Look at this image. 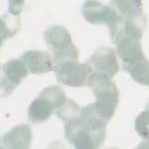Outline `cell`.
I'll return each instance as SVG.
<instances>
[{
	"mask_svg": "<svg viewBox=\"0 0 149 149\" xmlns=\"http://www.w3.org/2000/svg\"><path fill=\"white\" fill-rule=\"evenodd\" d=\"M107 124L91 103L81 109L80 116L66 122L65 136L78 149H97L104 142Z\"/></svg>",
	"mask_w": 149,
	"mask_h": 149,
	"instance_id": "1",
	"label": "cell"
},
{
	"mask_svg": "<svg viewBox=\"0 0 149 149\" xmlns=\"http://www.w3.org/2000/svg\"><path fill=\"white\" fill-rule=\"evenodd\" d=\"M86 85L95 97L93 104L97 113L107 122L113 116L118 104L119 92L111 78L100 73H91Z\"/></svg>",
	"mask_w": 149,
	"mask_h": 149,
	"instance_id": "2",
	"label": "cell"
},
{
	"mask_svg": "<svg viewBox=\"0 0 149 149\" xmlns=\"http://www.w3.org/2000/svg\"><path fill=\"white\" fill-rule=\"evenodd\" d=\"M66 93L59 86L44 88L28 107V119L38 124L47 121L53 112L66 102Z\"/></svg>",
	"mask_w": 149,
	"mask_h": 149,
	"instance_id": "3",
	"label": "cell"
},
{
	"mask_svg": "<svg viewBox=\"0 0 149 149\" xmlns=\"http://www.w3.org/2000/svg\"><path fill=\"white\" fill-rule=\"evenodd\" d=\"M44 39L55 64L64 60H78L79 50L73 43L70 32L63 26H50L45 31Z\"/></svg>",
	"mask_w": 149,
	"mask_h": 149,
	"instance_id": "4",
	"label": "cell"
},
{
	"mask_svg": "<svg viewBox=\"0 0 149 149\" xmlns=\"http://www.w3.org/2000/svg\"><path fill=\"white\" fill-rule=\"evenodd\" d=\"M146 25L147 18L143 11L126 16L118 15L116 20L109 26L112 43L120 37H130L140 41Z\"/></svg>",
	"mask_w": 149,
	"mask_h": 149,
	"instance_id": "5",
	"label": "cell"
},
{
	"mask_svg": "<svg viewBox=\"0 0 149 149\" xmlns=\"http://www.w3.org/2000/svg\"><path fill=\"white\" fill-rule=\"evenodd\" d=\"M55 73L59 83L80 88L86 85L91 72L85 63H79L78 60H64L55 64Z\"/></svg>",
	"mask_w": 149,
	"mask_h": 149,
	"instance_id": "6",
	"label": "cell"
},
{
	"mask_svg": "<svg viewBox=\"0 0 149 149\" xmlns=\"http://www.w3.org/2000/svg\"><path fill=\"white\" fill-rule=\"evenodd\" d=\"M91 73H100L112 78L119 70L116 52L112 48L100 47L85 62Z\"/></svg>",
	"mask_w": 149,
	"mask_h": 149,
	"instance_id": "7",
	"label": "cell"
},
{
	"mask_svg": "<svg viewBox=\"0 0 149 149\" xmlns=\"http://www.w3.org/2000/svg\"><path fill=\"white\" fill-rule=\"evenodd\" d=\"M29 71L21 58L12 59L2 66L1 70V95L8 97L20 85Z\"/></svg>",
	"mask_w": 149,
	"mask_h": 149,
	"instance_id": "8",
	"label": "cell"
},
{
	"mask_svg": "<svg viewBox=\"0 0 149 149\" xmlns=\"http://www.w3.org/2000/svg\"><path fill=\"white\" fill-rule=\"evenodd\" d=\"M81 13L86 21L95 25L107 24V26H110L118 17L116 10L97 0H88L84 2Z\"/></svg>",
	"mask_w": 149,
	"mask_h": 149,
	"instance_id": "9",
	"label": "cell"
},
{
	"mask_svg": "<svg viewBox=\"0 0 149 149\" xmlns=\"http://www.w3.org/2000/svg\"><path fill=\"white\" fill-rule=\"evenodd\" d=\"M29 73L40 74L55 71V62L49 54L39 50H30L21 57Z\"/></svg>",
	"mask_w": 149,
	"mask_h": 149,
	"instance_id": "10",
	"label": "cell"
},
{
	"mask_svg": "<svg viewBox=\"0 0 149 149\" xmlns=\"http://www.w3.org/2000/svg\"><path fill=\"white\" fill-rule=\"evenodd\" d=\"M32 142V130L28 124H20L1 137V148L27 149Z\"/></svg>",
	"mask_w": 149,
	"mask_h": 149,
	"instance_id": "11",
	"label": "cell"
},
{
	"mask_svg": "<svg viewBox=\"0 0 149 149\" xmlns=\"http://www.w3.org/2000/svg\"><path fill=\"white\" fill-rule=\"evenodd\" d=\"M116 46L117 56L123 65L133 64L144 58L140 41L130 37H120L113 43Z\"/></svg>",
	"mask_w": 149,
	"mask_h": 149,
	"instance_id": "12",
	"label": "cell"
},
{
	"mask_svg": "<svg viewBox=\"0 0 149 149\" xmlns=\"http://www.w3.org/2000/svg\"><path fill=\"white\" fill-rule=\"evenodd\" d=\"M123 69L130 74L134 81L149 86V61L145 57L133 64L123 65Z\"/></svg>",
	"mask_w": 149,
	"mask_h": 149,
	"instance_id": "13",
	"label": "cell"
},
{
	"mask_svg": "<svg viewBox=\"0 0 149 149\" xmlns=\"http://www.w3.org/2000/svg\"><path fill=\"white\" fill-rule=\"evenodd\" d=\"M110 7L116 10L118 15L126 16L142 12V0H111Z\"/></svg>",
	"mask_w": 149,
	"mask_h": 149,
	"instance_id": "14",
	"label": "cell"
},
{
	"mask_svg": "<svg viewBox=\"0 0 149 149\" xmlns=\"http://www.w3.org/2000/svg\"><path fill=\"white\" fill-rule=\"evenodd\" d=\"M4 14L1 16V42L13 37L20 30L21 21L18 16Z\"/></svg>",
	"mask_w": 149,
	"mask_h": 149,
	"instance_id": "15",
	"label": "cell"
},
{
	"mask_svg": "<svg viewBox=\"0 0 149 149\" xmlns=\"http://www.w3.org/2000/svg\"><path fill=\"white\" fill-rule=\"evenodd\" d=\"M55 112H56L57 116L59 117L60 119L67 122L80 116L81 109L74 100L67 98L66 102H65L59 109H57L55 110Z\"/></svg>",
	"mask_w": 149,
	"mask_h": 149,
	"instance_id": "16",
	"label": "cell"
},
{
	"mask_svg": "<svg viewBox=\"0 0 149 149\" xmlns=\"http://www.w3.org/2000/svg\"><path fill=\"white\" fill-rule=\"evenodd\" d=\"M135 130L138 135L144 140L149 139V109L143 110L137 115L134 122Z\"/></svg>",
	"mask_w": 149,
	"mask_h": 149,
	"instance_id": "17",
	"label": "cell"
},
{
	"mask_svg": "<svg viewBox=\"0 0 149 149\" xmlns=\"http://www.w3.org/2000/svg\"><path fill=\"white\" fill-rule=\"evenodd\" d=\"M26 0H8V13L14 16H19L23 10Z\"/></svg>",
	"mask_w": 149,
	"mask_h": 149,
	"instance_id": "18",
	"label": "cell"
},
{
	"mask_svg": "<svg viewBox=\"0 0 149 149\" xmlns=\"http://www.w3.org/2000/svg\"><path fill=\"white\" fill-rule=\"evenodd\" d=\"M143 144H145V145H142V146H140V147H149V139L148 140H146L145 142H143Z\"/></svg>",
	"mask_w": 149,
	"mask_h": 149,
	"instance_id": "19",
	"label": "cell"
}]
</instances>
